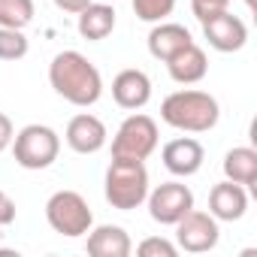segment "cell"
I'll return each instance as SVG.
<instances>
[{
    "instance_id": "cell-8",
    "label": "cell",
    "mask_w": 257,
    "mask_h": 257,
    "mask_svg": "<svg viewBox=\"0 0 257 257\" xmlns=\"http://www.w3.org/2000/svg\"><path fill=\"white\" fill-rule=\"evenodd\" d=\"M176 239H179V248L182 251H191V254H206L218 245L221 239V230H218V221L209 215V212H197L191 209L185 218H179L176 224Z\"/></svg>"
},
{
    "instance_id": "cell-11",
    "label": "cell",
    "mask_w": 257,
    "mask_h": 257,
    "mask_svg": "<svg viewBox=\"0 0 257 257\" xmlns=\"http://www.w3.org/2000/svg\"><path fill=\"white\" fill-rule=\"evenodd\" d=\"M112 100H115L121 109H127V112L143 109V106L152 100V79H149L143 70H137V67L121 70V73L112 79Z\"/></svg>"
},
{
    "instance_id": "cell-13",
    "label": "cell",
    "mask_w": 257,
    "mask_h": 257,
    "mask_svg": "<svg viewBox=\"0 0 257 257\" xmlns=\"http://www.w3.org/2000/svg\"><path fill=\"white\" fill-rule=\"evenodd\" d=\"M248 212V194L242 185L224 179L209 191V215L215 221H239Z\"/></svg>"
},
{
    "instance_id": "cell-19",
    "label": "cell",
    "mask_w": 257,
    "mask_h": 257,
    "mask_svg": "<svg viewBox=\"0 0 257 257\" xmlns=\"http://www.w3.org/2000/svg\"><path fill=\"white\" fill-rule=\"evenodd\" d=\"M34 22V0H0V28L25 31Z\"/></svg>"
},
{
    "instance_id": "cell-24",
    "label": "cell",
    "mask_w": 257,
    "mask_h": 257,
    "mask_svg": "<svg viewBox=\"0 0 257 257\" xmlns=\"http://www.w3.org/2000/svg\"><path fill=\"white\" fill-rule=\"evenodd\" d=\"M13 221H16V200L7 191H0V227H10Z\"/></svg>"
},
{
    "instance_id": "cell-9",
    "label": "cell",
    "mask_w": 257,
    "mask_h": 257,
    "mask_svg": "<svg viewBox=\"0 0 257 257\" xmlns=\"http://www.w3.org/2000/svg\"><path fill=\"white\" fill-rule=\"evenodd\" d=\"M200 25H203V37L209 40V46H212L215 52L230 55V52H239V49L248 43V28H245V22H242L239 16H233L230 10L215 13V16L203 19Z\"/></svg>"
},
{
    "instance_id": "cell-28",
    "label": "cell",
    "mask_w": 257,
    "mask_h": 257,
    "mask_svg": "<svg viewBox=\"0 0 257 257\" xmlns=\"http://www.w3.org/2000/svg\"><path fill=\"white\" fill-rule=\"evenodd\" d=\"M106 4H112V0H106Z\"/></svg>"
},
{
    "instance_id": "cell-20",
    "label": "cell",
    "mask_w": 257,
    "mask_h": 257,
    "mask_svg": "<svg viewBox=\"0 0 257 257\" xmlns=\"http://www.w3.org/2000/svg\"><path fill=\"white\" fill-rule=\"evenodd\" d=\"M28 55V37L16 28H0V61H22Z\"/></svg>"
},
{
    "instance_id": "cell-7",
    "label": "cell",
    "mask_w": 257,
    "mask_h": 257,
    "mask_svg": "<svg viewBox=\"0 0 257 257\" xmlns=\"http://www.w3.org/2000/svg\"><path fill=\"white\" fill-rule=\"evenodd\" d=\"M146 203H149L152 221L173 227L179 218H185L194 209V191L188 185H182V182H164L155 191H149Z\"/></svg>"
},
{
    "instance_id": "cell-27",
    "label": "cell",
    "mask_w": 257,
    "mask_h": 257,
    "mask_svg": "<svg viewBox=\"0 0 257 257\" xmlns=\"http://www.w3.org/2000/svg\"><path fill=\"white\" fill-rule=\"evenodd\" d=\"M245 7H248V10H254V7H257V0H245Z\"/></svg>"
},
{
    "instance_id": "cell-23",
    "label": "cell",
    "mask_w": 257,
    "mask_h": 257,
    "mask_svg": "<svg viewBox=\"0 0 257 257\" xmlns=\"http://www.w3.org/2000/svg\"><path fill=\"white\" fill-rule=\"evenodd\" d=\"M227 7H230V0H191V10H194V16L200 22L215 16V13H221V10H227Z\"/></svg>"
},
{
    "instance_id": "cell-10",
    "label": "cell",
    "mask_w": 257,
    "mask_h": 257,
    "mask_svg": "<svg viewBox=\"0 0 257 257\" xmlns=\"http://www.w3.org/2000/svg\"><path fill=\"white\" fill-rule=\"evenodd\" d=\"M64 140H67V146H70L76 155H97V152L106 146L109 134H106V124H103L97 115L79 112V115L70 118Z\"/></svg>"
},
{
    "instance_id": "cell-26",
    "label": "cell",
    "mask_w": 257,
    "mask_h": 257,
    "mask_svg": "<svg viewBox=\"0 0 257 257\" xmlns=\"http://www.w3.org/2000/svg\"><path fill=\"white\" fill-rule=\"evenodd\" d=\"M88 4H91V0H55V7H58L61 13H73V16H79Z\"/></svg>"
},
{
    "instance_id": "cell-12",
    "label": "cell",
    "mask_w": 257,
    "mask_h": 257,
    "mask_svg": "<svg viewBox=\"0 0 257 257\" xmlns=\"http://www.w3.org/2000/svg\"><path fill=\"white\" fill-rule=\"evenodd\" d=\"M161 158H164V167H167L173 176L188 179V176L200 173V167H203V161H206V152H203V146H200L194 137H179V140H170V143L164 146Z\"/></svg>"
},
{
    "instance_id": "cell-16",
    "label": "cell",
    "mask_w": 257,
    "mask_h": 257,
    "mask_svg": "<svg viewBox=\"0 0 257 257\" xmlns=\"http://www.w3.org/2000/svg\"><path fill=\"white\" fill-rule=\"evenodd\" d=\"M167 70H170L173 82H179V85H197V82L206 79L209 61H206V52L197 43H191V46H185L179 55H173L167 61Z\"/></svg>"
},
{
    "instance_id": "cell-25",
    "label": "cell",
    "mask_w": 257,
    "mask_h": 257,
    "mask_svg": "<svg viewBox=\"0 0 257 257\" xmlns=\"http://www.w3.org/2000/svg\"><path fill=\"white\" fill-rule=\"evenodd\" d=\"M13 137H16V127H13L10 115L0 112V152H7V149L13 146Z\"/></svg>"
},
{
    "instance_id": "cell-6",
    "label": "cell",
    "mask_w": 257,
    "mask_h": 257,
    "mask_svg": "<svg viewBox=\"0 0 257 257\" xmlns=\"http://www.w3.org/2000/svg\"><path fill=\"white\" fill-rule=\"evenodd\" d=\"M158 149V124L155 118L134 112L121 121V127L112 137V158H127V161H146Z\"/></svg>"
},
{
    "instance_id": "cell-5",
    "label": "cell",
    "mask_w": 257,
    "mask_h": 257,
    "mask_svg": "<svg viewBox=\"0 0 257 257\" xmlns=\"http://www.w3.org/2000/svg\"><path fill=\"white\" fill-rule=\"evenodd\" d=\"M46 221L55 233H61L67 239L85 236L94 227L91 206L79 191H55L46 203Z\"/></svg>"
},
{
    "instance_id": "cell-1",
    "label": "cell",
    "mask_w": 257,
    "mask_h": 257,
    "mask_svg": "<svg viewBox=\"0 0 257 257\" xmlns=\"http://www.w3.org/2000/svg\"><path fill=\"white\" fill-rule=\"evenodd\" d=\"M49 82L58 97H64L73 106H94L103 94V76L100 70L76 49H64L49 64Z\"/></svg>"
},
{
    "instance_id": "cell-21",
    "label": "cell",
    "mask_w": 257,
    "mask_h": 257,
    "mask_svg": "<svg viewBox=\"0 0 257 257\" xmlns=\"http://www.w3.org/2000/svg\"><path fill=\"white\" fill-rule=\"evenodd\" d=\"M134 4V13L140 22H149V25H158L164 22L173 10H176V0H131Z\"/></svg>"
},
{
    "instance_id": "cell-2",
    "label": "cell",
    "mask_w": 257,
    "mask_h": 257,
    "mask_svg": "<svg viewBox=\"0 0 257 257\" xmlns=\"http://www.w3.org/2000/svg\"><path fill=\"white\" fill-rule=\"evenodd\" d=\"M161 118L164 124L176 127L182 134H206L218 124L221 106L209 91L185 88V91H173L161 103Z\"/></svg>"
},
{
    "instance_id": "cell-18",
    "label": "cell",
    "mask_w": 257,
    "mask_h": 257,
    "mask_svg": "<svg viewBox=\"0 0 257 257\" xmlns=\"http://www.w3.org/2000/svg\"><path fill=\"white\" fill-rule=\"evenodd\" d=\"M224 176L242 188H254L257 182V152L248 146H236L224 155Z\"/></svg>"
},
{
    "instance_id": "cell-17",
    "label": "cell",
    "mask_w": 257,
    "mask_h": 257,
    "mask_svg": "<svg viewBox=\"0 0 257 257\" xmlns=\"http://www.w3.org/2000/svg\"><path fill=\"white\" fill-rule=\"evenodd\" d=\"M76 31L82 40H91V43H100L106 40L112 31H115V10L106 0H91V4L79 13V22H76Z\"/></svg>"
},
{
    "instance_id": "cell-14",
    "label": "cell",
    "mask_w": 257,
    "mask_h": 257,
    "mask_svg": "<svg viewBox=\"0 0 257 257\" xmlns=\"http://www.w3.org/2000/svg\"><path fill=\"white\" fill-rule=\"evenodd\" d=\"M85 248H88L91 257H127L134 251V242H131L124 227L100 224V227L88 230V245Z\"/></svg>"
},
{
    "instance_id": "cell-4",
    "label": "cell",
    "mask_w": 257,
    "mask_h": 257,
    "mask_svg": "<svg viewBox=\"0 0 257 257\" xmlns=\"http://www.w3.org/2000/svg\"><path fill=\"white\" fill-rule=\"evenodd\" d=\"M61 155V137L49 124H28L13 137V158L25 170H46Z\"/></svg>"
},
{
    "instance_id": "cell-15",
    "label": "cell",
    "mask_w": 257,
    "mask_h": 257,
    "mask_svg": "<svg viewBox=\"0 0 257 257\" xmlns=\"http://www.w3.org/2000/svg\"><path fill=\"white\" fill-rule=\"evenodd\" d=\"M191 31L185 25H176V22H158L149 34V55L158 58V61H170L173 55H179L185 46H191Z\"/></svg>"
},
{
    "instance_id": "cell-3",
    "label": "cell",
    "mask_w": 257,
    "mask_h": 257,
    "mask_svg": "<svg viewBox=\"0 0 257 257\" xmlns=\"http://www.w3.org/2000/svg\"><path fill=\"white\" fill-rule=\"evenodd\" d=\"M106 203L118 212H131L146 203L149 197V170L143 161H127V158H112L106 170Z\"/></svg>"
},
{
    "instance_id": "cell-22",
    "label": "cell",
    "mask_w": 257,
    "mask_h": 257,
    "mask_svg": "<svg viewBox=\"0 0 257 257\" xmlns=\"http://www.w3.org/2000/svg\"><path fill=\"white\" fill-rule=\"evenodd\" d=\"M137 254L140 257H176L179 245H173L170 239H161V236H149L137 245Z\"/></svg>"
}]
</instances>
